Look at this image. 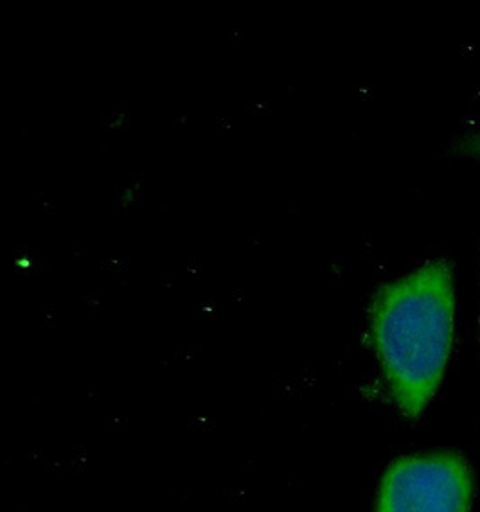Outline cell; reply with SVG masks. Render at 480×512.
Returning a JSON list of instances; mask_svg holds the SVG:
<instances>
[{
	"label": "cell",
	"instance_id": "obj_1",
	"mask_svg": "<svg viewBox=\"0 0 480 512\" xmlns=\"http://www.w3.org/2000/svg\"><path fill=\"white\" fill-rule=\"evenodd\" d=\"M455 329L454 270L430 259L382 284L369 308V338L394 405L418 419L441 387Z\"/></svg>",
	"mask_w": 480,
	"mask_h": 512
},
{
	"label": "cell",
	"instance_id": "obj_2",
	"mask_svg": "<svg viewBox=\"0 0 480 512\" xmlns=\"http://www.w3.org/2000/svg\"><path fill=\"white\" fill-rule=\"evenodd\" d=\"M473 493V471L461 455H410L385 471L374 512H470Z\"/></svg>",
	"mask_w": 480,
	"mask_h": 512
},
{
	"label": "cell",
	"instance_id": "obj_3",
	"mask_svg": "<svg viewBox=\"0 0 480 512\" xmlns=\"http://www.w3.org/2000/svg\"><path fill=\"white\" fill-rule=\"evenodd\" d=\"M455 151L466 159L480 160V132L470 133L459 139Z\"/></svg>",
	"mask_w": 480,
	"mask_h": 512
},
{
	"label": "cell",
	"instance_id": "obj_4",
	"mask_svg": "<svg viewBox=\"0 0 480 512\" xmlns=\"http://www.w3.org/2000/svg\"><path fill=\"white\" fill-rule=\"evenodd\" d=\"M479 329H480V318H479Z\"/></svg>",
	"mask_w": 480,
	"mask_h": 512
}]
</instances>
